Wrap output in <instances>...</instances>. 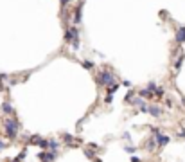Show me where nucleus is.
I'll return each mask as SVG.
<instances>
[{"mask_svg":"<svg viewBox=\"0 0 185 162\" xmlns=\"http://www.w3.org/2000/svg\"><path fill=\"white\" fill-rule=\"evenodd\" d=\"M4 132H6V135L9 139H14V137L18 135V132H20V123L14 117L6 119V121H4Z\"/></svg>","mask_w":185,"mask_h":162,"instance_id":"f257e3e1","label":"nucleus"},{"mask_svg":"<svg viewBox=\"0 0 185 162\" xmlns=\"http://www.w3.org/2000/svg\"><path fill=\"white\" fill-rule=\"evenodd\" d=\"M65 42L72 43L74 49H79V29L78 27H68V31L65 33Z\"/></svg>","mask_w":185,"mask_h":162,"instance_id":"f03ea898","label":"nucleus"},{"mask_svg":"<svg viewBox=\"0 0 185 162\" xmlns=\"http://www.w3.org/2000/svg\"><path fill=\"white\" fill-rule=\"evenodd\" d=\"M95 81H97V85H101V87H110L112 83H115V76L110 70H102V72L97 74Z\"/></svg>","mask_w":185,"mask_h":162,"instance_id":"7ed1b4c3","label":"nucleus"},{"mask_svg":"<svg viewBox=\"0 0 185 162\" xmlns=\"http://www.w3.org/2000/svg\"><path fill=\"white\" fill-rule=\"evenodd\" d=\"M155 140H157V146H165L169 144V135H162V133H155Z\"/></svg>","mask_w":185,"mask_h":162,"instance_id":"20e7f679","label":"nucleus"},{"mask_svg":"<svg viewBox=\"0 0 185 162\" xmlns=\"http://www.w3.org/2000/svg\"><path fill=\"white\" fill-rule=\"evenodd\" d=\"M148 114L155 115V117H160V115H162V108H160V106H155V104H149V106H148Z\"/></svg>","mask_w":185,"mask_h":162,"instance_id":"39448f33","label":"nucleus"},{"mask_svg":"<svg viewBox=\"0 0 185 162\" xmlns=\"http://www.w3.org/2000/svg\"><path fill=\"white\" fill-rule=\"evenodd\" d=\"M2 112L6 114V115H14V108H13V104L11 103H2Z\"/></svg>","mask_w":185,"mask_h":162,"instance_id":"423d86ee","label":"nucleus"},{"mask_svg":"<svg viewBox=\"0 0 185 162\" xmlns=\"http://www.w3.org/2000/svg\"><path fill=\"white\" fill-rule=\"evenodd\" d=\"M176 42L178 43H183L185 42V25L178 27V31H176Z\"/></svg>","mask_w":185,"mask_h":162,"instance_id":"0eeeda50","label":"nucleus"},{"mask_svg":"<svg viewBox=\"0 0 185 162\" xmlns=\"http://www.w3.org/2000/svg\"><path fill=\"white\" fill-rule=\"evenodd\" d=\"M81 13H83V4H79L78 8L74 9V23L81 22Z\"/></svg>","mask_w":185,"mask_h":162,"instance_id":"6e6552de","label":"nucleus"},{"mask_svg":"<svg viewBox=\"0 0 185 162\" xmlns=\"http://www.w3.org/2000/svg\"><path fill=\"white\" fill-rule=\"evenodd\" d=\"M138 96H142V97H146V99H155V94H153V92H151V90H140V92H138Z\"/></svg>","mask_w":185,"mask_h":162,"instance_id":"1a4fd4ad","label":"nucleus"},{"mask_svg":"<svg viewBox=\"0 0 185 162\" xmlns=\"http://www.w3.org/2000/svg\"><path fill=\"white\" fill-rule=\"evenodd\" d=\"M183 59H185V54L182 52L178 56V59H176V63H174V68H176V72H178L180 68H182V65H183Z\"/></svg>","mask_w":185,"mask_h":162,"instance_id":"9d476101","label":"nucleus"},{"mask_svg":"<svg viewBox=\"0 0 185 162\" xmlns=\"http://www.w3.org/2000/svg\"><path fill=\"white\" fill-rule=\"evenodd\" d=\"M119 87H121V83H112V85L108 87V94H112V96H113L115 92L119 90Z\"/></svg>","mask_w":185,"mask_h":162,"instance_id":"9b49d317","label":"nucleus"},{"mask_svg":"<svg viewBox=\"0 0 185 162\" xmlns=\"http://www.w3.org/2000/svg\"><path fill=\"white\" fill-rule=\"evenodd\" d=\"M155 148H157V140H155V139H151L149 142H148V149H149V151H153Z\"/></svg>","mask_w":185,"mask_h":162,"instance_id":"f8f14e48","label":"nucleus"},{"mask_svg":"<svg viewBox=\"0 0 185 162\" xmlns=\"http://www.w3.org/2000/svg\"><path fill=\"white\" fill-rule=\"evenodd\" d=\"M38 144H40V148L47 149V148H49V140H47V139H40V142H38Z\"/></svg>","mask_w":185,"mask_h":162,"instance_id":"ddd939ff","label":"nucleus"},{"mask_svg":"<svg viewBox=\"0 0 185 162\" xmlns=\"http://www.w3.org/2000/svg\"><path fill=\"white\" fill-rule=\"evenodd\" d=\"M25 157H27V149H22L20 151V155H18V157H16V160H23V159H25Z\"/></svg>","mask_w":185,"mask_h":162,"instance_id":"4468645a","label":"nucleus"},{"mask_svg":"<svg viewBox=\"0 0 185 162\" xmlns=\"http://www.w3.org/2000/svg\"><path fill=\"white\" fill-rule=\"evenodd\" d=\"M63 139H65V142H67V144H70L72 140H74V137H72L70 133H63Z\"/></svg>","mask_w":185,"mask_h":162,"instance_id":"2eb2a0df","label":"nucleus"},{"mask_svg":"<svg viewBox=\"0 0 185 162\" xmlns=\"http://www.w3.org/2000/svg\"><path fill=\"white\" fill-rule=\"evenodd\" d=\"M58 146H59V142H58V140H49V148H50V149H58Z\"/></svg>","mask_w":185,"mask_h":162,"instance_id":"dca6fc26","label":"nucleus"},{"mask_svg":"<svg viewBox=\"0 0 185 162\" xmlns=\"http://www.w3.org/2000/svg\"><path fill=\"white\" fill-rule=\"evenodd\" d=\"M83 67H85L86 70H92V68H93V63H92V61H83Z\"/></svg>","mask_w":185,"mask_h":162,"instance_id":"f3484780","label":"nucleus"},{"mask_svg":"<svg viewBox=\"0 0 185 162\" xmlns=\"http://www.w3.org/2000/svg\"><path fill=\"white\" fill-rule=\"evenodd\" d=\"M157 89H158V87H157V83H155V81H151L149 85H148V90H151V92H155Z\"/></svg>","mask_w":185,"mask_h":162,"instance_id":"a211bd4d","label":"nucleus"},{"mask_svg":"<svg viewBox=\"0 0 185 162\" xmlns=\"http://www.w3.org/2000/svg\"><path fill=\"white\" fill-rule=\"evenodd\" d=\"M40 139H42L40 135H32V137H31V144H38V142H40Z\"/></svg>","mask_w":185,"mask_h":162,"instance_id":"6ab92c4d","label":"nucleus"},{"mask_svg":"<svg viewBox=\"0 0 185 162\" xmlns=\"http://www.w3.org/2000/svg\"><path fill=\"white\" fill-rule=\"evenodd\" d=\"M124 101H126V103H131V101H133V92H129V94H126V97H124Z\"/></svg>","mask_w":185,"mask_h":162,"instance_id":"aec40b11","label":"nucleus"},{"mask_svg":"<svg viewBox=\"0 0 185 162\" xmlns=\"http://www.w3.org/2000/svg\"><path fill=\"white\" fill-rule=\"evenodd\" d=\"M112 101H113V97H112V94H106V99H104V103H106V104H110Z\"/></svg>","mask_w":185,"mask_h":162,"instance_id":"412c9836","label":"nucleus"},{"mask_svg":"<svg viewBox=\"0 0 185 162\" xmlns=\"http://www.w3.org/2000/svg\"><path fill=\"white\" fill-rule=\"evenodd\" d=\"M126 151H128V153H135L137 148L135 146H126Z\"/></svg>","mask_w":185,"mask_h":162,"instance_id":"4be33fe9","label":"nucleus"},{"mask_svg":"<svg viewBox=\"0 0 185 162\" xmlns=\"http://www.w3.org/2000/svg\"><path fill=\"white\" fill-rule=\"evenodd\" d=\"M85 153H86V157H88V159H93V157H95V153H93V151H90V149H85Z\"/></svg>","mask_w":185,"mask_h":162,"instance_id":"5701e85b","label":"nucleus"},{"mask_svg":"<svg viewBox=\"0 0 185 162\" xmlns=\"http://www.w3.org/2000/svg\"><path fill=\"white\" fill-rule=\"evenodd\" d=\"M122 85H124V87H128V89H129V87H131V81L124 79V81H122Z\"/></svg>","mask_w":185,"mask_h":162,"instance_id":"b1692460","label":"nucleus"},{"mask_svg":"<svg viewBox=\"0 0 185 162\" xmlns=\"http://www.w3.org/2000/svg\"><path fill=\"white\" fill-rule=\"evenodd\" d=\"M122 137H124V139H126V142H128V140H129V139H131V135H129V133H128V132L124 133V135H122Z\"/></svg>","mask_w":185,"mask_h":162,"instance_id":"393cba45","label":"nucleus"},{"mask_svg":"<svg viewBox=\"0 0 185 162\" xmlns=\"http://www.w3.org/2000/svg\"><path fill=\"white\" fill-rule=\"evenodd\" d=\"M59 2H61V6H67V4H70L72 0H59Z\"/></svg>","mask_w":185,"mask_h":162,"instance_id":"a878e982","label":"nucleus"},{"mask_svg":"<svg viewBox=\"0 0 185 162\" xmlns=\"http://www.w3.org/2000/svg\"><path fill=\"white\" fill-rule=\"evenodd\" d=\"M6 146H7L6 142H4V140H0V151H2V149H4V148H6Z\"/></svg>","mask_w":185,"mask_h":162,"instance_id":"bb28decb","label":"nucleus"},{"mask_svg":"<svg viewBox=\"0 0 185 162\" xmlns=\"http://www.w3.org/2000/svg\"><path fill=\"white\" fill-rule=\"evenodd\" d=\"M90 148H92V149H99V146H97L95 142H92V144H90Z\"/></svg>","mask_w":185,"mask_h":162,"instance_id":"cd10ccee","label":"nucleus"},{"mask_svg":"<svg viewBox=\"0 0 185 162\" xmlns=\"http://www.w3.org/2000/svg\"><path fill=\"white\" fill-rule=\"evenodd\" d=\"M131 162H140V159L138 157H131Z\"/></svg>","mask_w":185,"mask_h":162,"instance_id":"c85d7f7f","label":"nucleus"},{"mask_svg":"<svg viewBox=\"0 0 185 162\" xmlns=\"http://www.w3.org/2000/svg\"><path fill=\"white\" fill-rule=\"evenodd\" d=\"M178 135H180V137H185V130H180Z\"/></svg>","mask_w":185,"mask_h":162,"instance_id":"c756f323","label":"nucleus"}]
</instances>
